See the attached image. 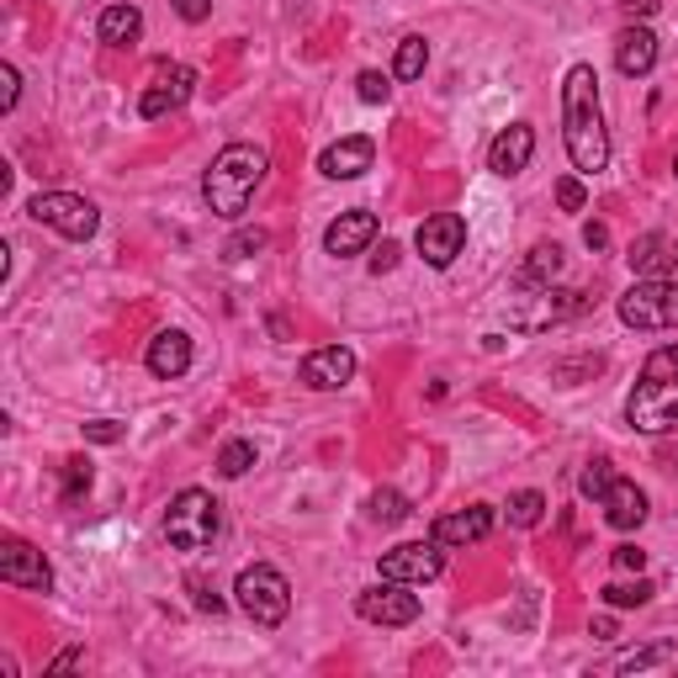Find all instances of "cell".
Instances as JSON below:
<instances>
[{"instance_id":"obj_22","label":"cell","mask_w":678,"mask_h":678,"mask_svg":"<svg viewBox=\"0 0 678 678\" xmlns=\"http://www.w3.org/2000/svg\"><path fill=\"white\" fill-rule=\"evenodd\" d=\"M562 276V244H535L519 266V286H552Z\"/></svg>"},{"instance_id":"obj_30","label":"cell","mask_w":678,"mask_h":678,"mask_svg":"<svg viewBox=\"0 0 678 678\" xmlns=\"http://www.w3.org/2000/svg\"><path fill=\"white\" fill-rule=\"evenodd\" d=\"M266 244H271V234H266V229H239L234 239L223 244V260H249V255H260Z\"/></svg>"},{"instance_id":"obj_18","label":"cell","mask_w":678,"mask_h":678,"mask_svg":"<svg viewBox=\"0 0 678 678\" xmlns=\"http://www.w3.org/2000/svg\"><path fill=\"white\" fill-rule=\"evenodd\" d=\"M652 64H657V38H652V27H646V22L620 27V38H615V70H620L626 81H641V75H652Z\"/></svg>"},{"instance_id":"obj_14","label":"cell","mask_w":678,"mask_h":678,"mask_svg":"<svg viewBox=\"0 0 678 678\" xmlns=\"http://www.w3.org/2000/svg\"><path fill=\"white\" fill-rule=\"evenodd\" d=\"M371 164H377V144H371L366 133H350V138L329 144V149L319 155V170L329 175V181H360Z\"/></svg>"},{"instance_id":"obj_43","label":"cell","mask_w":678,"mask_h":678,"mask_svg":"<svg viewBox=\"0 0 678 678\" xmlns=\"http://www.w3.org/2000/svg\"><path fill=\"white\" fill-rule=\"evenodd\" d=\"M583 244H589V249H604V244H609V229H604V223H583Z\"/></svg>"},{"instance_id":"obj_17","label":"cell","mask_w":678,"mask_h":678,"mask_svg":"<svg viewBox=\"0 0 678 678\" xmlns=\"http://www.w3.org/2000/svg\"><path fill=\"white\" fill-rule=\"evenodd\" d=\"M430 535H435L440 546H478V541L493 535V509L488 504H467L456 515H440Z\"/></svg>"},{"instance_id":"obj_29","label":"cell","mask_w":678,"mask_h":678,"mask_svg":"<svg viewBox=\"0 0 678 678\" xmlns=\"http://www.w3.org/2000/svg\"><path fill=\"white\" fill-rule=\"evenodd\" d=\"M90 482H96L90 461H85V456H70V461H64V504H81L85 493H90Z\"/></svg>"},{"instance_id":"obj_7","label":"cell","mask_w":678,"mask_h":678,"mask_svg":"<svg viewBox=\"0 0 678 678\" xmlns=\"http://www.w3.org/2000/svg\"><path fill=\"white\" fill-rule=\"evenodd\" d=\"M27 218L48 223V229L64 234V239H90V234L101 229V212L85 197H75V192H38V197L27 201Z\"/></svg>"},{"instance_id":"obj_12","label":"cell","mask_w":678,"mask_h":678,"mask_svg":"<svg viewBox=\"0 0 678 678\" xmlns=\"http://www.w3.org/2000/svg\"><path fill=\"white\" fill-rule=\"evenodd\" d=\"M0 578L11 583V589H27V594H48L53 589V567L42 562L38 546H27V541H5L0 546Z\"/></svg>"},{"instance_id":"obj_31","label":"cell","mask_w":678,"mask_h":678,"mask_svg":"<svg viewBox=\"0 0 678 678\" xmlns=\"http://www.w3.org/2000/svg\"><path fill=\"white\" fill-rule=\"evenodd\" d=\"M609 482H615V472H609V461L599 456V461H589V467H583V478H578V493H583V498H599V504H604Z\"/></svg>"},{"instance_id":"obj_15","label":"cell","mask_w":678,"mask_h":678,"mask_svg":"<svg viewBox=\"0 0 678 678\" xmlns=\"http://www.w3.org/2000/svg\"><path fill=\"white\" fill-rule=\"evenodd\" d=\"M377 212H366V207H350V212H340L329 229H323V249L334 255V260H345V255H360L366 244L377 239Z\"/></svg>"},{"instance_id":"obj_34","label":"cell","mask_w":678,"mask_h":678,"mask_svg":"<svg viewBox=\"0 0 678 678\" xmlns=\"http://www.w3.org/2000/svg\"><path fill=\"white\" fill-rule=\"evenodd\" d=\"M668 657H674V646H668V641H657V646L626 652V657L615 663V674H631V668H657V663H668Z\"/></svg>"},{"instance_id":"obj_39","label":"cell","mask_w":678,"mask_h":678,"mask_svg":"<svg viewBox=\"0 0 678 678\" xmlns=\"http://www.w3.org/2000/svg\"><path fill=\"white\" fill-rule=\"evenodd\" d=\"M170 5H175L181 22H207L212 16V0H170Z\"/></svg>"},{"instance_id":"obj_42","label":"cell","mask_w":678,"mask_h":678,"mask_svg":"<svg viewBox=\"0 0 678 678\" xmlns=\"http://www.w3.org/2000/svg\"><path fill=\"white\" fill-rule=\"evenodd\" d=\"M620 5H626V16H631V22H646V16H657V5H663V0H620Z\"/></svg>"},{"instance_id":"obj_5","label":"cell","mask_w":678,"mask_h":678,"mask_svg":"<svg viewBox=\"0 0 678 678\" xmlns=\"http://www.w3.org/2000/svg\"><path fill=\"white\" fill-rule=\"evenodd\" d=\"M626 329H678V276H646L620 297Z\"/></svg>"},{"instance_id":"obj_26","label":"cell","mask_w":678,"mask_h":678,"mask_svg":"<svg viewBox=\"0 0 678 678\" xmlns=\"http://www.w3.org/2000/svg\"><path fill=\"white\" fill-rule=\"evenodd\" d=\"M541 515H546V493L525 488V493H515V498H509V525H519V530H535V525H541Z\"/></svg>"},{"instance_id":"obj_27","label":"cell","mask_w":678,"mask_h":678,"mask_svg":"<svg viewBox=\"0 0 678 678\" xmlns=\"http://www.w3.org/2000/svg\"><path fill=\"white\" fill-rule=\"evenodd\" d=\"M255 467V440H223V451H218V472L223 478H244Z\"/></svg>"},{"instance_id":"obj_21","label":"cell","mask_w":678,"mask_h":678,"mask_svg":"<svg viewBox=\"0 0 678 678\" xmlns=\"http://www.w3.org/2000/svg\"><path fill=\"white\" fill-rule=\"evenodd\" d=\"M96 38L107 42V48L138 42L144 38V11H138V5H107V11L96 16Z\"/></svg>"},{"instance_id":"obj_20","label":"cell","mask_w":678,"mask_h":678,"mask_svg":"<svg viewBox=\"0 0 678 678\" xmlns=\"http://www.w3.org/2000/svg\"><path fill=\"white\" fill-rule=\"evenodd\" d=\"M604 519H609L615 530H637L641 519H646V493H641L637 482L615 478L609 493H604Z\"/></svg>"},{"instance_id":"obj_2","label":"cell","mask_w":678,"mask_h":678,"mask_svg":"<svg viewBox=\"0 0 678 678\" xmlns=\"http://www.w3.org/2000/svg\"><path fill=\"white\" fill-rule=\"evenodd\" d=\"M266 149H255V144H229L218 160L207 164V175H201V201L218 212V218H229V223H239L244 212H249V201L260 192V181H266Z\"/></svg>"},{"instance_id":"obj_9","label":"cell","mask_w":678,"mask_h":678,"mask_svg":"<svg viewBox=\"0 0 678 678\" xmlns=\"http://www.w3.org/2000/svg\"><path fill=\"white\" fill-rule=\"evenodd\" d=\"M356 615L371 620V626H414L424 615L419 594H408V583H377V589H360L356 594Z\"/></svg>"},{"instance_id":"obj_11","label":"cell","mask_w":678,"mask_h":678,"mask_svg":"<svg viewBox=\"0 0 678 678\" xmlns=\"http://www.w3.org/2000/svg\"><path fill=\"white\" fill-rule=\"evenodd\" d=\"M192 85H197V70H186V64H160V70H155V85L138 96V112L149 122L181 112V107L192 101Z\"/></svg>"},{"instance_id":"obj_23","label":"cell","mask_w":678,"mask_h":678,"mask_svg":"<svg viewBox=\"0 0 678 678\" xmlns=\"http://www.w3.org/2000/svg\"><path fill=\"white\" fill-rule=\"evenodd\" d=\"M663 266H674V249H668L663 234H646L641 244H631V271H641V276H657Z\"/></svg>"},{"instance_id":"obj_36","label":"cell","mask_w":678,"mask_h":678,"mask_svg":"<svg viewBox=\"0 0 678 678\" xmlns=\"http://www.w3.org/2000/svg\"><path fill=\"white\" fill-rule=\"evenodd\" d=\"M0 112H16V96H22V75H16V64H0Z\"/></svg>"},{"instance_id":"obj_35","label":"cell","mask_w":678,"mask_h":678,"mask_svg":"<svg viewBox=\"0 0 678 678\" xmlns=\"http://www.w3.org/2000/svg\"><path fill=\"white\" fill-rule=\"evenodd\" d=\"M557 207L562 212H583V207H589V192H583L578 175H562L557 181Z\"/></svg>"},{"instance_id":"obj_24","label":"cell","mask_w":678,"mask_h":678,"mask_svg":"<svg viewBox=\"0 0 678 678\" xmlns=\"http://www.w3.org/2000/svg\"><path fill=\"white\" fill-rule=\"evenodd\" d=\"M652 594H657V589H652L646 578H637V583H604V589H599V599H604L609 609H641Z\"/></svg>"},{"instance_id":"obj_16","label":"cell","mask_w":678,"mask_h":678,"mask_svg":"<svg viewBox=\"0 0 678 678\" xmlns=\"http://www.w3.org/2000/svg\"><path fill=\"white\" fill-rule=\"evenodd\" d=\"M530 155H535V127H530V122H509V127L488 144V170L509 181V175H519V170L530 164Z\"/></svg>"},{"instance_id":"obj_8","label":"cell","mask_w":678,"mask_h":678,"mask_svg":"<svg viewBox=\"0 0 678 678\" xmlns=\"http://www.w3.org/2000/svg\"><path fill=\"white\" fill-rule=\"evenodd\" d=\"M440 567H445V546H440L435 535H430V541H403L393 552H382V562H377V572H382L387 583H408V589L435 583Z\"/></svg>"},{"instance_id":"obj_33","label":"cell","mask_w":678,"mask_h":678,"mask_svg":"<svg viewBox=\"0 0 678 678\" xmlns=\"http://www.w3.org/2000/svg\"><path fill=\"white\" fill-rule=\"evenodd\" d=\"M641 377H652V382H674L678 377V340L674 345H663V350H652L646 366H641Z\"/></svg>"},{"instance_id":"obj_3","label":"cell","mask_w":678,"mask_h":678,"mask_svg":"<svg viewBox=\"0 0 678 678\" xmlns=\"http://www.w3.org/2000/svg\"><path fill=\"white\" fill-rule=\"evenodd\" d=\"M223 504L207 493V488H181L175 498H170V509H164V541L175 546V552H207L212 541H218V530H223V515H218Z\"/></svg>"},{"instance_id":"obj_25","label":"cell","mask_w":678,"mask_h":678,"mask_svg":"<svg viewBox=\"0 0 678 678\" xmlns=\"http://www.w3.org/2000/svg\"><path fill=\"white\" fill-rule=\"evenodd\" d=\"M424 64H430V42H424V38H403L398 42V59H393V75H398V81H419V75H424Z\"/></svg>"},{"instance_id":"obj_32","label":"cell","mask_w":678,"mask_h":678,"mask_svg":"<svg viewBox=\"0 0 678 678\" xmlns=\"http://www.w3.org/2000/svg\"><path fill=\"white\" fill-rule=\"evenodd\" d=\"M356 96L366 101V107H382V101L393 96V81H387L382 70H360V75H356Z\"/></svg>"},{"instance_id":"obj_37","label":"cell","mask_w":678,"mask_h":678,"mask_svg":"<svg viewBox=\"0 0 678 678\" xmlns=\"http://www.w3.org/2000/svg\"><path fill=\"white\" fill-rule=\"evenodd\" d=\"M122 435H127V430H122L118 419H90V424H85V440H96V445H118Z\"/></svg>"},{"instance_id":"obj_6","label":"cell","mask_w":678,"mask_h":678,"mask_svg":"<svg viewBox=\"0 0 678 678\" xmlns=\"http://www.w3.org/2000/svg\"><path fill=\"white\" fill-rule=\"evenodd\" d=\"M626 424L641 430V435H674L678 430V377L674 382L641 377L637 393L626 398Z\"/></svg>"},{"instance_id":"obj_44","label":"cell","mask_w":678,"mask_h":678,"mask_svg":"<svg viewBox=\"0 0 678 678\" xmlns=\"http://www.w3.org/2000/svg\"><path fill=\"white\" fill-rule=\"evenodd\" d=\"M674 271H678V244H674Z\"/></svg>"},{"instance_id":"obj_10","label":"cell","mask_w":678,"mask_h":678,"mask_svg":"<svg viewBox=\"0 0 678 678\" xmlns=\"http://www.w3.org/2000/svg\"><path fill=\"white\" fill-rule=\"evenodd\" d=\"M461 244H467V218H461V212H435V218H424L419 234H414V249H419L424 266H435V271H445V266L461 255Z\"/></svg>"},{"instance_id":"obj_28","label":"cell","mask_w":678,"mask_h":678,"mask_svg":"<svg viewBox=\"0 0 678 678\" xmlns=\"http://www.w3.org/2000/svg\"><path fill=\"white\" fill-rule=\"evenodd\" d=\"M366 509H371V519H377V525H398V519H408V498H403V493H393V488H377Z\"/></svg>"},{"instance_id":"obj_1","label":"cell","mask_w":678,"mask_h":678,"mask_svg":"<svg viewBox=\"0 0 678 678\" xmlns=\"http://www.w3.org/2000/svg\"><path fill=\"white\" fill-rule=\"evenodd\" d=\"M562 138H567V160L578 175H599L609 164V133H604L594 64H572L562 81Z\"/></svg>"},{"instance_id":"obj_4","label":"cell","mask_w":678,"mask_h":678,"mask_svg":"<svg viewBox=\"0 0 678 678\" xmlns=\"http://www.w3.org/2000/svg\"><path fill=\"white\" fill-rule=\"evenodd\" d=\"M234 599H239L244 615H249L255 626H266V631H276L281 620L292 615V583L281 578L271 562L244 567L239 578H234Z\"/></svg>"},{"instance_id":"obj_45","label":"cell","mask_w":678,"mask_h":678,"mask_svg":"<svg viewBox=\"0 0 678 678\" xmlns=\"http://www.w3.org/2000/svg\"><path fill=\"white\" fill-rule=\"evenodd\" d=\"M674 175H678V155H674Z\"/></svg>"},{"instance_id":"obj_38","label":"cell","mask_w":678,"mask_h":678,"mask_svg":"<svg viewBox=\"0 0 678 678\" xmlns=\"http://www.w3.org/2000/svg\"><path fill=\"white\" fill-rule=\"evenodd\" d=\"M398 244L393 239H382V249H371V276H387V271H393V266H398Z\"/></svg>"},{"instance_id":"obj_19","label":"cell","mask_w":678,"mask_h":678,"mask_svg":"<svg viewBox=\"0 0 678 678\" xmlns=\"http://www.w3.org/2000/svg\"><path fill=\"white\" fill-rule=\"evenodd\" d=\"M149 371L160 377V382H175V377H186L192 371V340L181 334V329H160L155 340H149Z\"/></svg>"},{"instance_id":"obj_41","label":"cell","mask_w":678,"mask_h":678,"mask_svg":"<svg viewBox=\"0 0 678 678\" xmlns=\"http://www.w3.org/2000/svg\"><path fill=\"white\" fill-rule=\"evenodd\" d=\"M81 663H85V652L81 646H70V652H59V657L48 663V674H70V668H81Z\"/></svg>"},{"instance_id":"obj_40","label":"cell","mask_w":678,"mask_h":678,"mask_svg":"<svg viewBox=\"0 0 678 678\" xmlns=\"http://www.w3.org/2000/svg\"><path fill=\"white\" fill-rule=\"evenodd\" d=\"M641 562H646L641 546H615V567H620V572H641Z\"/></svg>"},{"instance_id":"obj_13","label":"cell","mask_w":678,"mask_h":678,"mask_svg":"<svg viewBox=\"0 0 678 678\" xmlns=\"http://www.w3.org/2000/svg\"><path fill=\"white\" fill-rule=\"evenodd\" d=\"M350 377H356V350H345V345H323L303 360V387H313V393H340Z\"/></svg>"}]
</instances>
